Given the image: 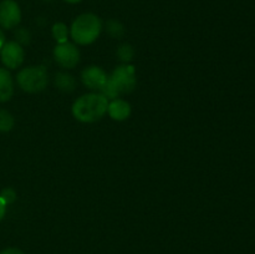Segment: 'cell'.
<instances>
[{"label": "cell", "instance_id": "obj_1", "mask_svg": "<svg viewBox=\"0 0 255 254\" xmlns=\"http://www.w3.org/2000/svg\"><path fill=\"white\" fill-rule=\"evenodd\" d=\"M109 99L101 92L82 95L72 105V115L79 121L90 124L101 120L107 114Z\"/></svg>", "mask_w": 255, "mask_h": 254}, {"label": "cell", "instance_id": "obj_2", "mask_svg": "<svg viewBox=\"0 0 255 254\" xmlns=\"http://www.w3.org/2000/svg\"><path fill=\"white\" fill-rule=\"evenodd\" d=\"M136 70L132 65H121L107 77V82L101 94L107 99H117L125 94H129L136 87Z\"/></svg>", "mask_w": 255, "mask_h": 254}, {"label": "cell", "instance_id": "obj_3", "mask_svg": "<svg viewBox=\"0 0 255 254\" xmlns=\"http://www.w3.org/2000/svg\"><path fill=\"white\" fill-rule=\"evenodd\" d=\"M102 31V21L96 14L85 12L79 15L71 25L72 40L79 45H90L96 41Z\"/></svg>", "mask_w": 255, "mask_h": 254}, {"label": "cell", "instance_id": "obj_4", "mask_svg": "<svg viewBox=\"0 0 255 254\" xmlns=\"http://www.w3.org/2000/svg\"><path fill=\"white\" fill-rule=\"evenodd\" d=\"M16 81L22 91L37 94L47 86L49 75L44 66H29L20 70L16 76Z\"/></svg>", "mask_w": 255, "mask_h": 254}, {"label": "cell", "instance_id": "obj_5", "mask_svg": "<svg viewBox=\"0 0 255 254\" xmlns=\"http://www.w3.org/2000/svg\"><path fill=\"white\" fill-rule=\"evenodd\" d=\"M54 57L57 64L64 69H74L80 61V51L76 45L67 41L55 46Z\"/></svg>", "mask_w": 255, "mask_h": 254}, {"label": "cell", "instance_id": "obj_6", "mask_svg": "<svg viewBox=\"0 0 255 254\" xmlns=\"http://www.w3.org/2000/svg\"><path fill=\"white\" fill-rule=\"evenodd\" d=\"M21 21V10L15 0H2L0 2V26L14 29Z\"/></svg>", "mask_w": 255, "mask_h": 254}, {"label": "cell", "instance_id": "obj_7", "mask_svg": "<svg viewBox=\"0 0 255 254\" xmlns=\"http://www.w3.org/2000/svg\"><path fill=\"white\" fill-rule=\"evenodd\" d=\"M107 74L99 66H87L81 72V81L87 89L94 91H102L107 82Z\"/></svg>", "mask_w": 255, "mask_h": 254}, {"label": "cell", "instance_id": "obj_8", "mask_svg": "<svg viewBox=\"0 0 255 254\" xmlns=\"http://www.w3.org/2000/svg\"><path fill=\"white\" fill-rule=\"evenodd\" d=\"M25 52L21 45L16 41L5 42L1 47V61L7 69H17L24 62Z\"/></svg>", "mask_w": 255, "mask_h": 254}, {"label": "cell", "instance_id": "obj_9", "mask_svg": "<svg viewBox=\"0 0 255 254\" xmlns=\"http://www.w3.org/2000/svg\"><path fill=\"white\" fill-rule=\"evenodd\" d=\"M107 112L115 121H124V120L128 119L131 115V105L122 99H115L109 102Z\"/></svg>", "mask_w": 255, "mask_h": 254}, {"label": "cell", "instance_id": "obj_10", "mask_svg": "<svg viewBox=\"0 0 255 254\" xmlns=\"http://www.w3.org/2000/svg\"><path fill=\"white\" fill-rule=\"evenodd\" d=\"M14 94V84L10 72L0 67V102H6Z\"/></svg>", "mask_w": 255, "mask_h": 254}, {"label": "cell", "instance_id": "obj_11", "mask_svg": "<svg viewBox=\"0 0 255 254\" xmlns=\"http://www.w3.org/2000/svg\"><path fill=\"white\" fill-rule=\"evenodd\" d=\"M55 85L59 90L64 92H72L76 86V80L67 72H57L55 76Z\"/></svg>", "mask_w": 255, "mask_h": 254}, {"label": "cell", "instance_id": "obj_12", "mask_svg": "<svg viewBox=\"0 0 255 254\" xmlns=\"http://www.w3.org/2000/svg\"><path fill=\"white\" fill-rule=\"evenodd\" d=\"M52 36L56 40L57 44H64L67 42V36H69V30L64 22H56L52 26Z\"/></svg>", "mask_w": 255, "mask_h": 254}, {"label": "cell", "instance_id": "obj_13", "mask_svg": "<svg viewBox=\"0 0 255 254\" xmlns=\"http://www.w3.org/2000/svg\"><path fill=\"white\" fill-rule=\"evenodd\" d=\"M14 127V117L6 110H0V132H7Z\"/></svg>", "mask_w": 255, "mask_h": 254}, {"label": "cell", "instance_id": "obj_14", "mask_svg": "<svg viewBox=\"0 0 255 254\" xmlns=\"http://www.w3.org/2000/svg\"><path fill=\"white\" fill-rule=\"evenodd\" d=\"M106 29L107 32L111 35L112 37H121L125 32V27L119 20L116 19H110L106 24Z\"/></svg>", "mask_w": 255, "mask_h": 254}, {"label": "cell", "instance_id": "obj_15", "mask_svg": "<svg viewBox=\"0 0 255 254\" xmlns=\"http://www.w3.org/2000/svg\"><path fill=\"white\" fill-rule=\"evenodd\" d=\"M117 55H119V57L124 62H129L132 60V57H133L134 50L129 44H122L117 49Z\"/></svg>", "mask_w": 255, "mask_h": 254}, {"label": "cell", "instance_id": "obj_16", "mask_svg": "<svg viewBox=\"0 0 255 254\" xmlns=\"http://www.w3.org/2000/svg\"><path fill=\"white\" fill-rule=\"evenodd\" d=\"M0 198L4 201V203L6 204V206L7 204H11L14 203L15 199H16V192H15L12 188H9V187H7V188H4L1 191V193H0Z\"/></svg>", "mask_w": 255, "mask_h": 254}, {"label": "cell", "instance_id": "obj_17", "mask_svg": "<svg viewBox=\"0 0 255 254\" xmlns=\"http://www.w3.org/2000/svg\"><path fill=\"white\" fill-rule=\"evenodd\" d=\"M15 36H16V42H19L20 45H26L30 42V32L27 31L24 27H20L15 32Z\"/></svg>", "mask_w": 255, "mask_h": 254}, {"label": "cell", "instance_id": "obj_18", "mask_svg": "<svg viewBox=\"0 0 255 254\" xmlns=\"http://www.w3.org/2000/svg\"><path fill=\"white\" fill-rule=\"evenodd\" d=\"M0 254H24V253L17 248H7L5 249V251L0 252Z\"/></svg>", "mask_w": 255, "mask_h": 254}, {"label": "cell", "instance_id": "obj_19", "mask_svg": "<svg viewBox=\"0 0 255 254\" xmlns=\"http://www.w3.org/2000/svg\"><path fill=\"white\" fill-rule=\"evenodd\" d=\"M5 213H6V204H5L4 201H2V199L0 198V221H1V219L4 218Z\"/></svg>", "mask_w": 255, "mask_h": 254}, {"label": "cell", "instance_id": "obj_20", "mask_svg": "<svg viewBox=\"0 0 255 254\" xmlns=\"http://www.w3.org/2000/svg\"><path fill=\"white\" fill-rule=\"evenodd\" d=\"M4 44H5V36L4 34H2L1 29H0V50H1V47L4 46Z\"/></svg>", "mask_w": 255, "mask_h": 254}, {"label": "cell", "instance_id": "obj_21", "mask_svg": "<svg viewBox=\"0 0 255 254\" xmlns=\"http://www.w3.org/2000/svg\"><path fill=\"white\" fill-rule=\"evenodd\" d=\"M64 1L69 2V4H77V2L82 1V0H64Z\"/></svg>", "mask_w": 255, "mask_h": 254}, {"label": "cell", "instance_id": "obj_22", "mask_svg": "<svg viewBox=\"0 0 255 254\" xmlns=\"http://www.w3.org/2000/svg\"><path fill=\"white\" fill-rule=\"evenodd\" d=\"M41 1H44V2H50V1H54V0H41Z\"/></svg>", "mask_w": 255, "mask_h": 254}]
</instances>
